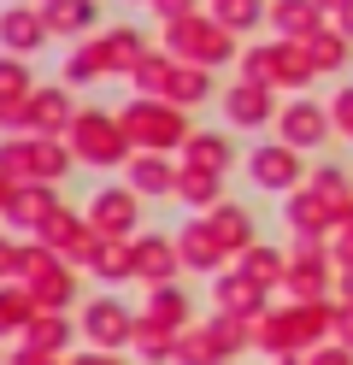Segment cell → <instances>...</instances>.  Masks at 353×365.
<instances>
[{"label":"cell","mask_w":353,"mask_h":365,"mask_svg":"<svg viewBox=\"0 0 353 365\" xmlns=\"http://www.w3.org/2000/svg\"><path fill=\"white\" fill-rule=\"evenodd\" d=\"M77 153L65 135H0V171L18 182H65Z\"/></svg>","instance_id":"6da1fadb"},{"label":"cell","mask_w":353,"mask_h":365,"mask_svg":"<svg viewBox=\"0 0 353 365\" xmlns=\"http://www.w3.org/2000/svg\"><path fill=\"white\" fill-rule=\"evenodd\" d=\"M65 142H71V153H77V165H101V171H106V165H130V135H124V124H118L112 112H101V106H77Z\"/></svg>","instance_id":"7a4b0ae2"},{"label":"cell","mask_w":353,"mask_h":365,"mask_svg":"<svg viewBox=\"0 0 353 365\" xmlns=\"http://www.w3.org/2000/svg\"><path fill=\"white\" fill-rule=\"evenodd\" d=\"M18 283L36 294L41 312H65L71 301H77V265H71L65 254H53V247H41L36 236L24 242V271H18Z\"/></svg>","instance_id":"3957f363"},{"label":"cell","mask_w":353,"mask_h":365,"mask_svg":"<svg viewBox=\"0 0 353 365\" xmlns=\"http://www.w3.org/2000/svg\"><path fill=\"white\" fill-rule=\"evenodd\" d=\"M118 124H124L130 148H141V153H165V148H177V142H183V118H177V106H171V101H153V95L130 101L124 112H118Z\"/></svg>","instance_id":"277c9868"},{"label":"cell","mask_w":353,"mask_h":365,"mask_svg":"<svg viewBox=\"0 0 353 365\" xmlns=\"http://www.w3.org/2000/svg\"><path fill=\"white\" fill-rule=\"evenodd\" d=\"M83 341L88 348H101V354H118L124 341H135V318H130V307L124 301H112V294H101V301H88L83 307Z\"/></svg>","instance_id":"5b68a950"},{"label":"cell","mask_w":353,"mask_h":365,"mask_svg":"<svg viewBox=\"0 0 353 365\" xmlns=\"http://www.w3.org/2000/svg\"><path fill=\"white\" fill-rule=\"evenodd\" d=\"M47 41H53V30H47L41 6H24V0H12V6H0V53H18V59H36Z\"/></svg>","instance_id":"8992f818"},{"label":"cell","mask_w":353,"mask_h":365,"mask_svg":"<svg viewBox=\"0 0 353 365\" xmlns=\"http://www.w3.org/2000/svg\"><path fill=\"white\" fill-rule=\"evenodd\" d=\"M71 118H77V101L65 83H36V95L24 101V135H65Z\"/></svg>","instance_id":"52a82bcc"},{"label":"cell","mask_w":353,"mask_h":365,"mask_svg":"<svg viewBox=\"0 0 353 365\" xmlns=\"http://www.w3.org/2000/svg\"><path fill=\"white\" fill-rule=\"evenodd\" d=\"M88 230L94 236H106V242H124L135 230V189H101L88 200Z\"/></svg>","instance_id":"ba28073f"},{"label":"cell","mask_w":353,"mask_h":365,"mask_svg":"<svg viewBox=\"0 0 353 365\" xmlns=\"http://www.w3.org/2000/svg\"><path fill=\"white\" fill-rule=\"evenodd\" d=\"M59 207H65V200H59V182H18V195H12V207H6V224L24 230V236H36Z\"/></svg>","instance_id":"9c48e42d"},{"label":"cell","mask_w":353,"mask_h":365,"mask_svg":"<svg viewBox=\"0 0 353 365\" xmlns=\"http://www.w3.org/2000/svg\"><path fill=\"white\" fill-rule=\"evenodd\" d=\"M165 41H171V53H188V59H200V65L224 59V36L212 30V24H200V18H177V24L165 30Z\"/></svg>","instance_id":"30bf717a"},{"label":"cell","mask_w":353,"mask_h":365,"mask_svg":"<svg viewBox=\"0 0 353 365\" xmlns=\"http://www.w3.org/2000/svg\"><path fill=\"white\" fill-rule=\"evenodd\" d=\"M71 336H83V330L71 324L65 312H36L30 324H24V336H18V348H36V354H59V359H65Z\"/></svg>","instance_id":"8fae6325"},{"label":"cell","mask_w":353,"mask_h":365,"mask_svg":"<svg viewBox=\"0 0 353 365\" xmlns=\"http://www.w3.org/2000/svg\"><path fill=\"white\" fill-rule=\"evenodd\" d=\"M41 18H47V30L53 36H88L94 24H101V6L94 0H41Z\"/></svg>","instance_id":"7c38bea8"},{"label":"cell","mask_w":353,"mask_h":365,"mask_svg":"<svg viewBox=\"0 0 353 365\" xmlns=\"http://www.w3.org/2000/svg\"><path fill=\"white\" fill-rule=\"evenodd\" d=\"M36 242L71 259V254H77V247L88 242V218H83V212H71V207H59V212H53V218H47L41 230H36Z\"/></svg>","instance_id":"4fadbf2b"},{"label":"cell","mask_w":353,"mask_h":365,"mask_svg":"<svg viewBox=\"0 0 353 365\" xmlns=\"http://www.w3.org/2000/svg\"><path fill=\"white\" fill-rule=\"evenodd\" d=\"M36 312L41 307H36V294L24 289V283H0V341H18Z\"/></svg>","instance_id":"5bb4252c"},{"label":"cell","mask_w":353,"mask_h":365,"mask_svg":"<svg viewBox=\"0 0 353 365\" xmlns=\"http://www.w3.org/2000/svg\"><path fill=\"white\" fill-rule=\"evenodd\" d=\"M88 41H94V53H101L106 71H135V65L148 59V53H141V36H135V30H106V36H88Z\"/></svg>","instance_id":"9a60e30c"},{"label":"cell","mask_w":353,"mask_h":365,"mask_svg":"<svg viewBox=\"0 0 353 365\" xmlns=\"http://www.w3.org/2000/svg\"><path fill=\"white\" fill-rule=\"evenodd\" d=\"M130 259H135V277H171V265H177V247L171 242H159V236H141L130 242Z\"/></svg>","instance_id":"2e32d148"},{"label":"cell","mask_w":353,"mask_h":365,"mask_svg":"<svg viewBox=\"0 0 353 365\" xmlns=\"http://www.w3.org/2000/svg\"><path fill=\"white\" fill-rule=\"evenodd\" d=\"M130 189L135 195H165V189H177V177H171V165L159 153H135L130 159Z\"/></svg>","instance_id":"e0dca14e"},{"label":"cell","mask_w":353,"mask_h":365,"mask_svg":"<svg viewBox=\"0 0 353 365\" xmlns=\"http://www.w3.org/2000/svg\"><path fill=\"white\" fill-rule=\"evenodd\" d=\"M30 95H36L30 59H18V53H0V106H12V101H30Z\"/></svg>","instance_id":"ac0fdd59"},{"label":"cell","mask_w":353,"mask_h":365,"mask_svg":"<svg viewBox=\"0 0 353 365\" xmlns=\"http://www.w3.org/2000/svg\"><path fill=\"white\" fill-rule=\"evenodd\" d=\"M94 277H106V283H124L135 277V259H130V242H101V254H94Z\"/></svg>","instance_id":"d6986e66"},{"label":"cell","mask_w":353,"mask_h":365,"mask_svg":"<svg viewBox=\"0 0 353 365\" xmlns=\"http://www.w3.org/2000/svg\"><path fill=\"white\" fill-rule=\"evenodd\" d=\"M94 77H106V65H101V53H94V41H83V48L65 59V88H83Z\"/></svg>","instance_id":"ffe728a7"},{"label":"cell","mask_w":353,"mask_h":365,"mask_svg":"<svg viewBox=\"0 0 353 365\" xmlns=\"http://www.w3.org/2000/svg\"><path fill=\"white\" fill-rule=\"evenodd\" d=\"M171 71H177L171 59H159V53H148V59H141V65H135L130 77H135V88H141V95H165V83H171Z\"/></svg>","instance_id":"44dd1931"},{"label":"cell","mask_w":353,"mask_h":365,"mask_svg":"<svg viewBox=\"0 0 353 365\" xmlns=\"http://www.w3.org/2000/svg\"><path fill=\"white\" fill-rule=\"evenodd\" d=\"M200 95H206V77L200 71H171V83H165V101H171V106H188Z\"/></svg>","instance_id":"7402d4cb"},{"label":"cell","mask_w":353,"mask_h":365,"mask_svg":"<svg viewBox=\"0 0 353 365\" xmlns=\"http://www.w3.org/2000/svg\"><path fill=\"white\" fill-rule=\"evenodd\" d=\"M148 318H153V324H165V330H171V324H183V294H177V289H153Z\"/></svg>","instance_id":"603a6c76"},{"label":"cell","mask_w":353,"mask_h":365,"mask_svg":"<svg viewBox=\"0 0 353 365\" xmlns=\"http://www.w3.org/2000/svg\"><path fill=\"white\" fill-rule=\"evenodd\" d=\"M18 271H24V242L0 230V283H18Z\"/></svg>","instance_id":"cb8c5ba5"},{"label":"cell","mask_w":353,"mask_h":365,"mask_svg":"<svg viewBox=\"0 0 353 365\" xmlns=\"http://www.w3.org/2000/svg\"><path fill=\"white\" fill-rule=\"evenodd\" d=\"M212 254H218V242H212L206 230H188V236H183V259H188V265H212Z\"/></svg>","instance_id":"d4e9b609"},{"label":"cell","mask_w":353,"mask_h":365,"mask_svg":"<svg viewBox=\"0 0 353 365\" xmlns=\"http://www.w3.org/2000/svg\"><path fill=\"white\" fill-rule=\"evenodd\" d=\"M177 189H183V200H212V171H188V177H177Z\"/></svg>","instance_id":"484cf974"},{"label":"cell","mask_w":353,"mask_h":365,"mask_svg":"<svg viewBox=\"0 0 353 365\" xmlns=\"http://www.w3.org/2000/svg\"><path fill=\"white\" fill-rule=\"evenodd\" d=\"M6 365H65V359H59V354H36V348H12Z\"/></svg>","instance_id":"4316f807"},{"label":"cell","mask_w":353,"mask_h":365,"mask_svg":"<svg viewBox=\"0 0 353 365\" xmlns=\"http://www.w3.org/2000/svg\"><path fill=\"white\" fill-rule=\"evenodd\" d=\"M65 365H124L118 354H101V348H88V354H71Z\"/></svg>","instance_id":"83f0119b"},{"label":"cell","mask_w":353,"mask_h":365,"mask_svg":"<svg viewBox=\"0 0 353 365\" xmlns=\"http://www.w3.org/2000/svg\"><path fill=\"white\" fill-rule=\"evenodd\" d=\"M153 12H159V18H171V24H177V18H188V0H153Z\"/></svg>","instance_id":"f1b7e54d"},{"label":"cell","mask_w":353,"mask_h":365,"mask_svg":"<svg viewBox=\"0 0 353 365\" xmlns=\"http://www.w3.org/2000/svg\"><path fill=\"white\" fill-rule=\"evenodd\" d=\"M12 195H18V177H6V171H0V218H6V207H12Z\"/></svg>","instance_id":"f546056e"},{"label":"cell","mask_w":353,"mask_h":365,"mask_svg":"<svg viewBox=\"0 0 353 365\" xmlns=\"http://www.w3.org/2000/svg\"><path fill=\"white\" fill-rule=\"evenodd\" d=\"M0 365H6V354H0Z\"/></svg>","instance_id":"4dcf8cb0"}]
</instances>
